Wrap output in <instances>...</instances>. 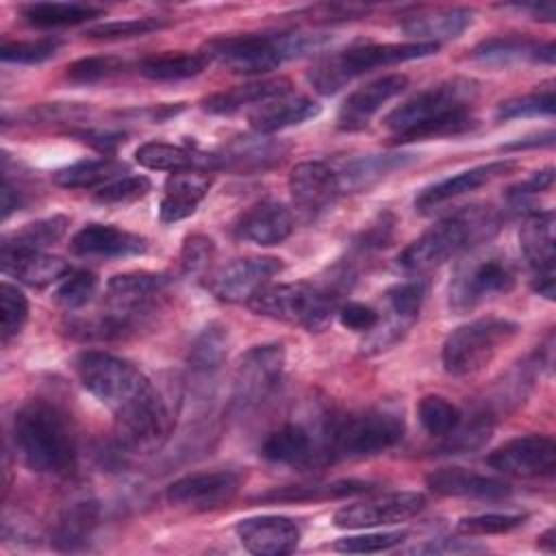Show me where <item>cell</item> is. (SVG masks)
Wrapping results in <instances>:
<instances>
[{"label": "cell", "mask_w": 556, "mask_h": 556, "mask_svg": "<svg viewBox=\"0 0 556 556\" xmlns=\"http://www.w3.org/2000/svg\"><path fill=\"white\" fill-rule=\"evenodd\" d=\"M124 70H126V61H122L119 56H111V54L85 56V59L74 61L67 67L65 78L74 85H93V83L109 80V78L122 74Z\"/></svg>", "instance_id": "cell-46"}, {"label": "cell", "mask_w": 556, "mask_h": 556, "mask_svg": "<svg viewBox=\"0 0 556 556\" xmlns=\"http://www.w3.org/2000/svg\"><path fill=\"white\" fill-rule=\"evenodd\" d=\"M293 232L291 211L276 200H261L248 206L232 224V235L256 245H278Z\"/></svg>", "instance_id": "cell-20"}, {"label": "cell", "mask_w": 556, "mask_h": 556, "mask_svg": "<svg viewBox=\"0 0 556 556\" xmlns=\"http://www.w3.org/2000/svg\"><path fill=\"white\" fill-rule=\"evenodd\" d=\"M208 61L202 52L150 54L137 63L141 76L150 80H185L202 74Z\"/></svg>", "instance_id": "cell-39"}, {"label": "cell", "mask_w": 556, "mask_h": 556, "mask_svg": "<svg viewBox=\"0 0 556 556\" xmlns=\"http://www.w3.org/2000/svg\"><path fill=\"white\" fill-rule=\"evenodd\" d=\"M500 213L491 206L476 204L458 208L439 219L421 237H417L397 256V265L408 274H426L443 263L489 241L500 230Z\"/></svg>", "instance_id": "cell-3"}, {"label": "cell", "mask_w": 556, "mask_h": 556, "mask_svg": "<svg viewBox=\"0 0 556 556\" xmlns=\"http://www.w3.org/2000/svg\"><path fill=\"white\" fill-rule=\"evenodd\" d=\"M328 46L326 35L315 33H248L213 37L202 46L206 61L232 74H267L289 59L319 52Z\"/></svg>", "instance_id": "cell-5"}, {"label": "cell", "mask_w": 556, "mask_h": 556, "mask_svg": "<svg viewBox=\"0 0 556 556\" xmlns=\"http://www.w3.org/2000/svg\"><path fill=\"white\" fill-rule=\"evenodd\" d=\"M280 269L282 263L276 256L235 258L208 276L206 289L222 302L248 304Z\"/></svg>", "instance_id": "cell-12"}, {"label": "cell", "mask_w": 556, "mask_h": 556, "mask_svg": "<svg viewBox=\"0 0 556 556\" xmlns=\"http://www.w3.org/2000/svg\"><path fill=\"white\" fill-rule=\"evenodd\" d=\"M285 350L280 343L254 345L241 354L232 376V408L239 413L256 408L280 384Z\"/></svg>", "instance_id": "cell-11"}, {"label": "cell", "mask_w": 556, "mask_h": 556, "mask_svg": "<svg viewBox=\"0 0 556 556\" xmlns=\"http://www.w3.org/2000/svg\"><path fill=\"white\" fill-rule=\"evenodd\" d=\"M552 182H554V169H552V167H545V169H541V172H534L530 178H526V180H521V182L508 187L506 200H508L513 206H521V204L528 202V198H532V195H536V193L549 189Z\"/></svg>", "instance_id": "cell-55"}, {"label": "cell", "mask_w": 556, "mask_h": 556, "mask_svg": "<svg viewBox=\"0 0 556 556\" xmlns=\"http://www.w3.org/2000/svg\"><path fill=\"white\" fill-rule=\"evenodd\" d=\"M437 50H439V43H428V41L361 43L317 61L308 72V80L315 87V91L330 96L365 72H371L376 67H389L395 63L413 61V59H424L434 54Z\"/></svg>", "instance_id": "cell-8"}, {"label": "cell", "mask_w": 556, "mask_h": 556, "mask_svg": "<svg viewBox=\"0 0 556 556\" xmlns=\"http://www.w3.org/2000/svg\"><path fill=\"white\" fill-rule=\"evenodd\" d=\"M98 523V506L93 500H76L63 508L54 528H52V545L56 549H78L85 545Z\"/></svg>", "instance_id": "cell-37"}, {"label": "cell", "mask_w": 556, "mask_h": 556, "mask_svg": "<svg viewBox=\"0 0 556 556\" xmlns=\"http://www.w3.org/2000/svg\"><path fill=\"white\" fill-rule=\"evenodd\" d=\"M374 482L367 480H332V482H313V484H291L271 489L267 493L256 495L258 502H324V500H341L358 493L374 491Z\"/></svg>", "instance_id": "cell-36"}, {"label": "cell", "mask_w": 556, "mask_h": 556, "mask_svg": "<svg viewBox=\"0 0 556 556\" xmlns=\"http://www.w3.org/2000/svg\"><path fill=\"white\" fill-rule=\"evenodd\" d=\"M426 506L424 493L417 491H395L387 493L374 500L365 502H354L343 508H339L332 515V523L337 528L345 530H365V528H376V526H391L406 521L421 513Z\"/></svg>", "instance_id": "cell-14"}, {"label": "cell", "mask_w": 556, "mask_h": 556, "mask_svg": "<svg viewBox=\"0 0 556 556\" xmlns=\"http://www.w3.org/2000/svg\"><path fill=\"white\" fill-rule=\"evenodd\" d=\"M526 521V515L519 513H482L463 517L456 523V534L460 536H489V534H504L519 528Z\"/></svg>", "instance_id": "cell-48"}, {"label": "cell", "mask_w": 556, "mask_h": 556, "mask_svg": "<svg viewBox=\"0 0 556 556\" xmlns=\"http://www.w3.org/2000/svg\"><path fill=\"white\" fill-rule=\"evenodd\" d=\"M0 265L4 274H11L20 282L35 289L48 287L72 271L70 263L63 261L61 256L46 254L43 250L17 248L4 241L0 248Z\"/></svg>", "instance_id": "cell-22"}, {"label": "cell", "mask_w": 556, "mask_h": 556, "mask_svg": "<svg viewBox=\"0 0 556 556\" xmlns=\"http://www.w3.org/2000/svg\"><path fill=\"white\" fill-rule=\"evenodd\" d=\"M128 174L126 165L115 159H89L67 165L54 174V182L63 189H100Z\"/></svg>", "instance_id": "cell-38"}, {"label": "cell", "mask_w": 556, "mask_h": 556, "mask_svg": "<svg viewBox=\"0 0 556 556\" xmlns=\"http://www.w3.org/2000/svg\"><path fill=\"white\" fill-rule=\"evenodd\" d=\"M135 161L148 169L161 172H213L219 169L217 154H206L195 148L174 146L165 141H146L135 150Z\"/></svg>", "instance_id": "cell-31"}, {"label": "cell", "mask_w": 556, "mask_h": 556, "mask_svg": "<svg viewBox=\"0 0 556 556\" xmlns=\"http://www.w3.org/2000/svg\"><path fill=\"white\" fill-rule=\"evenodd\" d=\"M83 387L104 404L117 426L122 447L150 452L169 432V413L152 382L130 361L87 350L76 358Z\"/></svg>", "instance_id": "cell-1"}, {"label": "cell", "mask_w": 556, "mask_h": 556, "mask_svg": "<svg viewBox=\"0 0 556 556\" xmlns=\"http://www.w3.org/2000/svg\"><path fill=\"white\" fill-rule=\"evenodd\" d=\"M393 215L391 213H380L376 222H371L358 237H356V248L361 250H378L384 248L391 239L393 232Z\"/></svg>", "instance_id": "cell-56"}, {"label": "cell", "mask_w": 556, "mask_h": 556, "mask_svg": "<svg viewBox=\"0 0 556 556\" xmlns=\"http://www.w3.org/2000/svg\"><path fill=\"white\" fill-rule=\"evenodd\" d=\"M215 256V243L204 235H189L180 248V269L187 276H200L206 271Z\"/></svg>", "instance_id": "cell-53"}, {"label": "cell", "mask_w": 556, "mask_h": 556, "mask_svg": "<svg viewBox=\"0 0 556 556\" xmlns=\"http://www.w3.org/2000/svg\"><path fill=\"white\" fill-rule=\"evenodd\" d=\"M350 267L339 265L324 280H302L287 285L269 282L248 302V306L256 315H265L287 324H298L308 332H319L337 315V308L341 306V295L350 289Z\"/></svg>", "instance_id": "cell-4"}, {"label": "cell", "mask_w": 556, "mask_h": 556, "mask_svg": "<svg viewBox=\"0 0 556 556\" xmlns=\"http://www.w3.org/2000/svg\"><path fill=\"white\" fill-rule=\"evenodd\" d=\"M426 298V285L421 280H406L400 285H393L387 291V304H389V319L378 324L367 343H363L365 352H380L389 345H393L402 334L417 321L421 304Z\"/></svg>", "instance_id": "cell-18"}, {"label": "cell", "mask_w": 556, "mask_h": 556, "mask_svg": "<svg viewBox=\"0 0 556 556\" xmlns=\"http://www.w3.org/2000/svg\"><path fill=\"white\" fill-rule=\"evenodd\" d=\"M554 530L549 528V530H545L541 536H539V541H536V545H539V549H545V552H554Z\"/></svg>", "instance_id": "cell-62"}, {"label": "cell", "mask_w": 556, "mask_h": 556, "mask_svg": "<svg viewBox=\"0 0 556 556\" xmlns=\"http://www.w3.org/2000/svg\"><path fill=\"white\" fill-rule=\"evenodd\" d=\"M517 167L515 161H493L486 165H478L471 169H465L452 178H445L441 182H434L430 187H426L417 198H415V208L419 213H430L434 206L450 202L458 195H465L469 191H476L480 187H484L486 182L495 180L502 174H508Z\"/></svg>", "instance_id": "cell-24"}, {"label": "cell", "mask_w": 556, "mask_h": 556, "mask_svg": "<svg viewBox=\"0 0 556 556\" xmlns=\"http://www.w3.org/2000/svg\"><path fill=\"white\" fill-rule=\"evenodd\" d=\"M554 141V132L547 130L539 137H526V139H519V141H513V143H506L502 146L504 152H510V150H526V148H539V146H552Z\"/></svg>", "instance_id": "cell-60"}, {"label": "cell", "mask_w": 556, "mask_h": 556, "mask_svg": "<svg viewBox=\"0 0 556 556\" xmlns=\"http://www.w3.org/2000/svg\"><path fill=\"white\" fill-rule=\"evenodd\" d=\"M96 289H98L96 274L87 269H72L65 278H61L54 291V300L63 308L76 311V308H83L96 295Z\"/></svg>", "instance_id": "cell-47"}, {"label": "cell", "mask_w": 556, "mask_h": 556, "mask_svg": "<svg viewBox=\"0 0 556 556\" xmlns=\"http://www.w3.org/2000/svg\"><path fill=\"white\" fill-rule=\"evenodd\" d=\"M430 491L454 497H478V500H502L508 497L513 486L493 476L476 473L465 467H441L426 476Z\"/></svg>", "instance_id": "cell-25"}, {"label": "cell", "mask_w": 556, "mask_h": 556, "mask_svg": "<svg viewBox=\"0 0 556 556\" xmlns=\"http://www.w3.org/2000/svg\"><path fill=\"white\" fill-rule=\"evenodd\" d=\"M402 434V415L387 408H367L330 419L319 434V463L380 454L393 447Z\"/></svg>", "instance_id": "cell-7"}, {"label": "cell", "mask_w": 556, "mask_h": 556, "mask_svg": "<svg viewBox=\"0 0 556 556\" xmlns=\"http://www.w3.org/2000/svg\"><path fill=\"white\" fill-rule=\"evenodd\" d=\"M339 324L354 332H371L380 324V313L363 302H345L337 308Z\"/></svg>", "instance_id": "cell-54"}, {"label": "cell", "mask_w": 556, "mask_h": 556, "mask_svg": "<svg viewBox=\"0 0 556 556\" xmlns=\"http://www.w3.org/2000/svg\"><path fill=\"white\" fill-rule=\"evenodd\" d=\"M261 456L280 465H315L319 463V447L304 426L285 424L267 434Z\"/></svg>", "instance_id": "cell-32"}, {"label": "cell", "mask_w": 556, "mask_h": 556, "mask_svg": "<svg viewBox=\"0 0 556 556\" xmlns=\"http://www.w3.org/2000/svg\"><path fill=\"white\" fill-rule=\"evenodd\" d=\"M169 22L165 17H130V20H115V22H102L85 30L87 37L91 39H104V41H115V39H130V37H143L156 30L167 28Z\"/></svg>", "instance_id": "cell-45"}, {"label": "cell", "mask_w": 556, "mask_h": 556, "mask_svg": "<svg viewBox=\"0 0 556 556\" xmlns=\"http://www.w3.org/2000/svg\"><path fill=\"white\" fill-rule=\"evenodd\" d=\"M152 189L150 178L146 176H119L117 180L93 191V200L100 204H130L143 198Z\"/></svg>", "instance_id": "cell-51"}, {"label": "cell", "mask_w": 556, "mask_h": 556, "mask_svg": "<svg viewBox=\"0 0 556 556\" xmlns=\"http://www.w3.org/2000/svg\"><path fill=\"white\" fill-rule=\"evenodd\" d=\"M0 313H2V343H9L28 319V300L11 282H0Z\"/></svg>", "instance_id": "cell-49"}, {"label": "cell", "mask_w": 556, "mask_h": 556, "mask_svg": "<svg viewBox=\"0 0 556 556\" xmlns=\"http://www.w3.org/2000/svg\"><path fill=\"white\" fill-rule=\"evenodd\" d=\"M61 48V39L43 37L37 41H4L0 48V59L7 63H22V65H37L56 54Z\"/></svg>", "instance_id": "cell-50"}, {"label": "cell", "mask_w": 556, "mask_h": 556, "mask_svg": "<svg viewBox=\"0 0 556 556\" xmlns=\"http://www.w3.org/2000/svg\"><path fill=\"white\" fill-rule=\"evenodd\" d=\"M22 204H24L22 191H17V189L11 185L9 176L4 174V182H2V217L7 219V217H9L13 211H17Z\"/></svg>", "instance_id": "cell-59"}, {"label": "cell", "mask_w": 556, "mask_h": 556, "mask_svg": "<svg viewBox=\"0 0 556 556\" xmlns=\"http://www.w3.org/2000/svg\"><path fill=\"white\" fill-rule=\"evenodd\" d=\"M235 534L241 545L256 556L291 554L300 543V528L289 517L258 515L237 521Z\"/></svg>", "instance_id": "cell-19"}, {"label": "cell", "mask_w": 556, "mask_h": 556, "mask_svg": "<svg viewBox=\"0 0 556 556\" xmlns=\"http://www.w3.org/2000/svg\"><path fill=\"white\" fill-rule=\"evenodd\" d=\"M241 486V473L235 469L195 471L174 480L167 486V500L191 510H211L235 497Z\"/></svg>", "instance_id": "cell-16"}, {"label": "cell", "mask_w": 556, "mask_h": 556, "mask_svg": "<svg viewBox=\"0 0 556 556\" xmlns=\"http://www.w3.org/2000/svg\"><path fill=\"white\" fill-rule=\"evenodd\" d=\"M70 219L65 215H52L46 219H37L33 224H26L11 237H4V243L17 245V248H28V250H43L52 243H56L65 230H67Z\"/></svg>", "instance_id": "cell-44"}, {"label": "cell", "mask_w": 556, "mask_h": 556, "mask_svg": "<svg viewBox=\"0 0 556 556\" xmlns=\"http://www.w3.org/2000/svg\"><path fill=\"white\" fill-rule=\"evenodd\" d=\"M406 552H417V554H467V552H486L484 545H476V543H465L460 539H441L434 543H426V545H417L410 547Z\"/></svg>", "instance_id": "cell-57"}, {"label": "cell", "mask_w": 556, "mask_h": 556, "mask_svg": "<svg viewBox=\"0 0 556 556\" xmlns=\"http://www.w3.org/2000/svg\"><path fill=\"white\" fill-rule=\"evenodd\" d=\"M319 104L306 96H276L261 104H256L248 119L254 132L258 135H274L289 126H298L311 117L319 115Z\"/></svg>", "instance_id": "cell-27"}, {"label": "cell", "mask_w": 556, "mask_h": 556, "mask_svg": "<svg viewBox=\"0 0 556 556\" xmlns=\"http://www.w3.org/2000/svg\"><path fill=\"white\" fill-rule=\"evenodd\" d=\"M519 332L504 317H480L452 330L443 343L441 361L450 376L465 378L484 369Z\"/></svg>", "instance_id": "cell-9"}, {"label": "cell", "mask_w": 556, "mask_h": 556, "mask_svg": "<svg viewBox=\"0 0 556 556\" xmlns=\"http://www.w3.org/2000/svg\"><path fill=\"white\" fill-rule=\"evenodd\" d=\"M515 269L502 254H469L454 271L450 282V308L467 313L476 306L508 293L515 287Z\"/></svg>", "instance_id": "cell-10"}, {"label": "cell", "mask_w": 556, "mask_h": 556, "mask_svg": "<svg viewBox=\"0 0 556 556\" xmlns=\"http://www.w3.org/2000/svg\"><path fill=\"white\" fill-rule=\"evenodd\" d=\"M554 106H556V98H554V87L545 85L541 89H534L530 93L504 100L497 111L495 117L500 122H508V119H519V117H536V115H554Z\"/></svg>", "instance_id": "cell-43"}, {"label": "cell", "mask_w": 556, "mask_h": 556, "mask_svg": "<svg viewBox=\"0 0 556 556\" xmlns=\"http://www.w3.org/2000/svg\"><path fill=\"white\" fill-rule=\"evenodd\" d=\"M471 24V11L467 9H437L426 13L406 15L400 22V28L415 37L417 41L441 43L447 39H456Z\"/></svg>", "instance_id": "cell-35"}, {"label": "cell", "mask_w": 556, "mask_h": 556, "mask_svg": "<svg viewBox=\"0 0 556 556\" xmlns=\"http://www.w3.org/2000/svg\"><path fill=\"white\" fill-rule=\"evenodd\" d=\"M406 539V532H371L343 536L332 543V549L343 554H378L397 547Z\"/></svg>", "instance_id": "cell-52"}, {"label": "cell", "mask_w": 556, "mask_h": 556, "mask_svg": "<svg viewBox=\"0 0 556 556\" xmlns=\"http://www.w3.org/2000/svg\"><path fill=\"white\" fill-rule=\"evenodd\" d=\"M167 276L154 271L117 274L106 282L104 311L122 319L132 330L148 315L152 302L165 291Z\"/></svg>", "instance_id": "cell-13"}, {"label": "cell", "mask_w": 556, "mask_h": 556, "mask_svg": "<svg viewBox=\"0 0 556 556\" xmlns=\"http://www.w3.org/2000/svg\"><path fill=\"white\" fill-rule=\"evenodd\" d=\"M471 56L482 63V65H491V67H508L515 63H526V61H534V63H554V43H536L532 39L526 37H491L480 41L473 50Z\"/></svg>", "instance_id": "cell-29"}, {"label": "cell", "mask_w": 556, "mask_h": 556, "mask_svg": "<svg viewBox=\"0 0 556 556\" xmlns=\"http://www.w3.org/2000/svg\"><path fill=\"white\" fill-rule=\"evenodd\" d=\"M289 191L293 206L306 217L315 219L332 206L341 193L337 172L324 161H302L289 174Z\"/></svg>", "instance_id": "cell-17"}, {"label": "cell", "mask_w": 556, "mask_h": 556, "mask_svg": "<svg viewBox=\"0 0 556 556\" xmlns=\"http://www.w3.org/2000/svg\"><path fill=\"white\" fill-rule=\"evenodd\" d=\"M476 98L478 85L473 80L452 78L395 106L384 117V126L391 130L393 143L460 135L476 126L471 113Z\"/></svg>", "instance_id": "cell-2"}, {"label": "cell", "mask_w": 556, "mask_h": 556, "mask_svg": "<svg viewBox=\"0 0 556 556\" xmlns=\"http://www.w3.org/2000/svg\"><path fill=\"white\" fill-rule=\"evenodd\" d=\"M289 152V146L278 141V139H269L267 135H258V137H241L232 143H228L219 154H217V163L219 169H230V172H258V169H267L274 167L276 163H280Z\"/></svg>", "instance_id": "cell-30"}, {"label": "cell", "mask_w": 556, "mask_h": 556, "mask_svg": "<svg viewBox=\"0 0 556 556\" xmlns=\"http://www.w3.org/2000/svg\"><path fill=\"white\" fill-rule=\"evenodd\" d=\"M408 85V78L404 74H389L380 76L356 91H352L337 115V126L341 130H361L369 124V119L382 109L384 102L402 93Z\"/></svg>", "instance_id": "cell-21"}, {"label": "cell", "mask_w": 556, "mask_h": 556, "mask_svg": "<svg viewBox=\"0 0 556 556\" xmlns=\"http://www.w3.org/2000/svg\"><path fill=\"white\" fill-rule=\"evenodd\" d=\"M70 250L76 256L122 258L143 254L148 250V241L111 224H87L72 237Z\"/></svg>", "instance_id": "cell-23"}, {"label": "cell", "mask_w": 556, "mask_h": 556, "mask_svg": "<svg viewBox=\"0 0 556 556\" xmlns=\"http://www.w3.org/2000/svg\"><path fill=\"white\" fill-rule=\"evenodd\" d=\"M83 143H89L98 152L111 154L117 150V146L124 141L122 132H106V130H78L74 132Z\"/></svg>", "instance_id": "cell-58"}, {"label": "cell", "mask_w": 556, "mask_h": 556, "mask_svg": "<svg viewBox=\"0 0 556 556\" xmlns=\"http://www.w3.org/2000/svg\"><path fill=\"white\" fill-rule=\"evenodd\" d=\"M291 93V83L287 78H265L237 85L226 91H217L202 100V109L213 115H228L243 106H256L269 98Z\"/></svg>", "instance_id": "cell-34"}, {"label": "cell", "mask_w": 556, "mask_h": 556, "mask_svg": "<svg viewBox=\"0 0 556 556\" xmlns=\"http://www.w3.org/2000/svg\"><path fill=\"white\" fill-rule=\"evenodd\" d=\"M102 15V9L80 2H30L22 7V17L37 28L74 26Z\"/></svg>", "instance_id": "cell-40"}, {"label": "cell", "mask_w": 556, "mask_h": 556, "mask_svg": "<svg viewBox=\"0 0 556 556\" xmlns=\"http://www.w3.org/2000/svg\"><path fill=\"white\" fill-rule=\"evenodd\" d=\"M211 189L206 172H172L163 185V198L159 204V217L163 224L187 219L195 213L200 202Z\"/></svg>", "instance_id": "cell-26"}, {"label": "cell", "mask_w": 556, "mask_h": 556, "mask_svg": "<svg viewBox=\"0 0 556 556\" xmlns=\"http://www.w3.org/2000/svg\"><path fill=\"white\" fill-rule=\"evenodd\" d=\"M486 465L515 478L552 476L556 467V443L545 434L515 437L486 456Z\"/></svg>", "instance_id": "cell-15"}, {"label": "cell", "mask_w": 556, "mask_h": 556, "mask_svg": "<svg viewBox=\"0 0 556 556\" xmlns=\"http://www.w3.org/2000/svg\"><path fill=\"white\" fill-rule=\"evenodd\" d=\"M417 417L424 430L432 437H447L463 421V413L443 395H424L417 404Z\"/></svg>", "instance_id": "cell-42"}, {"label": "cell", "mask_w": 556, "mask_h": 556, "mask_svg": "<svg viewBox=\"0 0 556 556\" xmlns=\"http://www.w3.org/2000/svg\"><path fill=\"white\" fill-rule=\"evenodd\" d=\"M15 450L39 473H65L76 463V439L65 415L46 400L26 402L13 417Z\"/></svg>", "instance_id": "cell-6"}, {"label": "cell", "mask_w": 556, "mask_h": 556, "mask_svg": "<svg viewBox=\"0 0 556 556\" xmlns=\"http://www.w3.org/2000/svg\"><path fill=\"white\" fill-rule=\"evenodd\" d=\"M228 352V330L222 324L206 326L193 341L189 352V369L195 376H211L215 374Z\"/></svg>", "instance_id": "cell-41"}, {"label": "cell", "mask_w": 556, "mask_h": 556, "mask_svg": "<svg viewBox=\"0 0 556 556\" xmlns=\"http://www.w3.org/2000/svg\"><path fill=\"white\" fill-rule=\"evenodd\" d=\"M519 11H528L534 20L552 22L554 20V4H519Z\"/></svg>", "instance_id": "cell-61"}, {"label": "cell", "mask_w": 556, "mask_h": 556, "mask_svg": "<svg viewBox=\"0 0 556 556\" xmlns=\"http://www.w3.org/2000/svg\"><path fill=\"white\" fill-rule=\"evenodd\" d=\"M519 245L528 267L532 269V278L554 276V213L530 211L519 230Z\"/></svg>", "instance_id": "cell-28"}, {"label": "cell", "mask_w": 556, "mask_h": 556, "mask_svg": "<svg viewBox=\"0 0 556 556\" xmlns=\"http://www.w3.org/2000/svg\"><path fill=\"white\" fill-rule=\"evenodd\" d=\"M413 161H415L413 154H402V152L365 154V156L348 159L334 172H337L341 191H363V189L374 187L378 180H382L391 172L406 167Z\"/></svg>", "instance_id": "cell-33"}]
</instances>
